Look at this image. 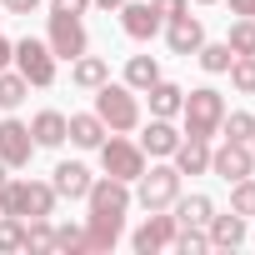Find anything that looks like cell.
Wrapping results in <instances>:
<instances>
[{
	"mask_svg": "<svg viewBox=\"0 0 255 255\" xmlns=\"http://www.w3.org/2000/svg\"><path fill=\"white\" fill-rule=\"evenodd\" d=\"M205 235H210V245H225V250H230V245L245 240V215H235V210H230V215H210Z\"/></svg>",
	"mask_w": 255,
	"mask_h": 255,
	"instance_id": "cell-20",
	"label": "cell"
},
{
	"mask_svg": "<svg viewBox=\"0 0 255 255\" xmlns=\"http://www.w3.org/2000/svg\"><path fill=\"white\" fill-rule=\"evenodd\" d=\"M175 145H180V130H175L165 115H155V120L145 125V135H140V150L155 155V160H165V155H175Z\"/></svg>",
	"mask_w": 255,
	"mask_h": 255,
	"instance_id": "cell-14",
	"label": "cell"
},
{
	"mask_svg": "<svg viewBox=\"0 0 255 255\" xmlns=\"http://www.w3.org/2000/svg\"><path fill=\"white\" fill-rule=\"evenodd\" d=\"M220 135H225V140H240V145H250V135H255V115H250V110H225V120H220Z\"/></svg>",
	"mask_w": 255,
	"mask_h": 255,
	"instance_id": "cell-25",
	"label": "cell"
},
{
	"mask_svg": "<svg viewBox=\"0 0 255 255\" xmlns=\"http://www.w3.org/2000/svg\"><path fill=\"white\" fill-rule=\"evenodd\" d=\"M210 170H215L220 180H245V175L255 170V150L240 145V140H225L220 150H210Z\"/></svg>",
	"mask_w": 255,
	"mask_h": 255,
	"instance_id": "cell-10",
	"label": "cell"
},
{
	"mask_svg": "<svg viewBox=\"0 0 255 255\" xmlns=\"http://www.w3.org/2000/svg\"><path fill=\"white\" fill-rule=\"evenodd\" d=\"M195 5H215V0H195Z\"/></svg>",
	"mask_w": 255,
	"mask_h": 255,
	"instance_id": "cell-42",
	"label": "cell"
},
{
	"mask_svg": "<svg viewBox=\"0 0 255 255\" xmlns=\"http://www.w3.org/2000/svg\"><path fill=\"white\" fill-rule=\"evenodd\" d=\"M230 210L235 215H255V180H230Z\"/></svg>",
	"mask_w": 255,
	"mask_h": 255,
	"instance_id": "cell-32",
	"label": "cell"
},
{
	"mask_svg": "<svg viewBox=\"0 0 255 255\" xmlns=\"http://www.w3.org/2000/svg\"><path fill=\"white\" fill-rule=\"evenodd\" d=\"M250 150H255V135H250Z\"/></svg>",
	"mask_w": 255,
	"mask_h": 255,
	"instance_id": "cell-43",
	"label": "cell"
},
{
	"mask_svg": "<svg viewBox=\"0 0 255 255\" xmlns=\"http://www.w3.org/2000/svg\"><path fill=\"white\" fill-rule=\"evenodd\" d=\"M5 180H10V165H5V160H0V185H5Z\"/></svg>",
	"mask_w": 255,
	"mask_h": 255,
	"instance_id": "cell-41",
	"label": "cell"
},
{
	"mask_svg": "<svg viewBox=\"0 0 255 255\" xmlns=\"http://www.w3.org/2000/svg\"><path fill=\"white\" fill-rule=\"evenodd\" d=\"M50 250H85V225H55V235H50Z\"/></svg>",
	"mask_w": 255,
	"mask_h": 255,
	"instance_id": "cell-34",
	"label": "cell"
},
{
	"mask_svg": "<svg viewBox=\"0 0 255 255\" xmlns=\"http://www.w3.org/2000/svg\"><path fill=\"white\" fill-rule=\"evenodd\" d=\"M90 5H100V10H120L125 0H90Z\"/></svg>",
	"mask_w": 255,
	"mask_h": 255,
	"instance_id": "cell-40",
	"label": "cell"
},
{
	"mask_svg": "<svg viewBox=\"0 0 255 255\" xmlns=\"http://www.w3.org/2000/svg\"><path fill=\"white\" fill-rule=\"evenodd\" d=\"M0 5H5V10H10V15H30V10H35V5H40V0H0Z\"/></svg>",
	"mask_w": 255,
	"mask_h": 255,
	"instance_id": "cell-37",
	"label": "cell"
},
{
	"mask_svg": "<svg viewBox=\"0 0 255 255\" xmlns=\"http://www.w3.org/2000/svg\"><path fill=\"white\" fill-rule=\"evenodd\" d=\"M165 45H170V55H195L200 45H205V25L185 10V15H175V20H165Z\"/></svg>",
	"mask_w": 255,
	"mask_h": 255,
	"instance_id": "cell-11",
	"label": "cell"
},
{
	"mask_svg": "<svg viewBox=\"0 0 255 255\" xmlns=\"http://www.w3.org/2000/svg\"><path fill=\"white\" fill-rule=\"evenodd\" d=\"M70 80H75L80 90H100V85L110 80V65H105L100 55H75V60H70Z\"/></svg>",
	"mask_w": 255,
	"mask_h": 255,
	"instance_id": "cell-19",
	"label": "cell"
},
{
	"mask_svg": "<svg viewBox=\"0 0 255 255\" xmlns=\"http://www.w3.org/2000/svg\"><path fill=\"white\" fill-rule=\"evenodd\" d=\"M145 95H150V115H165V120H170V115H180V100H185V90H180V85L155 80Z\"/></svg>",
	"mask_w": 255,
	"mask_h": 255,
	"instance_id": "cell-22",
	"label": "cell"
},
{
	"mask_svg": "<svg viewBox=\"0 0 255 255\" xmlns=\"http://www.w3.org/2000/svg\"><path fill=\"white\" fill-rule=\"evenodd\" d=\"M0 215H55V185L45 180H5L0 185Z\"/></svg>",
	"mask_w": 255,
	"mask_h": 255,
	"instance_id": "cell-2",
	"label": "cell"
},
{
	"mask_svg": "<svg viewBox=\"0 0 255 255\" xmlns=\"http://www.w3.org/2000/svg\"><path fill=\"white\" fill-rule=\"evenodd\" d=\"M95 115L105 120V130L110 135H125V130H135L140 125V100H135V90L130 85H100L95 90Z\"/></svg>",
	"mask_w": 255,
	"mask_h": 255,
	"instance_id": "cell-3",
	"label": "cell"
},
{
	"mask_svg": "<svg viewBox=\"0 0 255 255\" xmlns=\"http://www.w3.org/2000/svg\"><path fill=\"white\" fill-rule=\"evenodd\" d=\"M225 45H230L235 55H255V20H245V15H240V20L230 25V35H225Z\"/></svg>",
	"mask_w": 255,
	"mask_h": 255,
	"instance_id": "cell-30",
	"label": "cell"
},
{
	"mask_svg": "<svg viewBox=\"0 0 255 255\" xmlns=\"http://www.w3.org/2000/svg\"><path fill=\"white\" fill-rule=\"evenodd\" d=\"M160 15H155V5H140V0H125L120 5V30L130 35V40H155L160 35Z\"/></svg>",
	"mask_w": 255,
	"mask_h": 255,
	"instance_id": "cell-12",
	"label": "cell"
},
{
	"mask_svg": "<svg viewBox=\"0 0 255 255\" xmlns=\"http://www.w3.org/2000/svg\"><path fill=\"white\" fill-rule=\"evenodd\" d=\"M30 135H35V145L55 150V145L65 140V115H60V110H40V115L30 120Z\"/></svg>",
	"mask_w": 255,
	"mask_h": 255,
	"instance_id": "cell-21",
	"label": "cell"
},
{
	"mask_svg": "<svg viewBox=\"0 0 255 255\" xmlns=\"http://www.w3.org/2000/svg\"><path fill=\"white\" fill-rule=\"evenodd\" d=\"M175 170H180V175H205V170H210V140L180 135V145H175Z\"/></svg>",
	"mask_w": 255,
	"mask_h": 255,
	"instance_id": "cell-15",
	"label": "cell"
},
{
	"mask_svg": "<svg viewBox=\"0 0 255 255\" xmlns=\"http://www.w3.org/2000/svg\"><path fill=\"white\" fill-rule=\"evenodd\" d=\"M65 140H75L80 150H100L105 120H100V115H70V120H65Z\"/></svg>",
	"mask_w": 255,
	"mask_h": 255,
	"instance_id": "cell-18",
	"label": "cell"
},
{
	"mask_svg": "<svg viewBox=\"0 0 255 255\" xmlns=\"http://www.w3.org/2000/svg\"><path fill=\"white\" fill-rule=\"evenodd\" d=\"M50 235H55L50 215H30L25 220V250H50Z\"/></svg>",
	"mask_w": 255,
	"mask_h": 255,
	"instance_id": "cell-29",
	"label": "cell"
},
{
	"mask_svg": "<svg viewBox=\"0 0 255 255\" xmlns=\"http://www.w3.org/2000/svg\"><path fill=\"white\" fill-rule=\"evenodd\" d=\"M10 60H15V70L30 80V85H55V50L45 45V40H15V50H10Z\"/></svg>",
	"mask_w": 255,
	"mask_h": 255,
	"instance_id": "cell-4",
	"label": "cell"
},
{
	"mask_svg": "<svg viewBox=\"0 0 255 255\" xmlns=\"http://www.w3.org/2000/svg\"><path fill=\"white\" fill-rule=\"evenodd\" d=\"M30 155H35L30 125H20V120H0V160H5L10 170H20V165H30Z\"/></svg>",
	"mask_w": 255,
	"mask_h": 255,
	"instance_id": "cell-9",
	"label": "cell"
},
{
	"mask_svg": "<svg viewBox=\"0 0 255 255\" xmlns=\"http://www.w3.org/2000/svg\"><path fill=\"white\" fill-rule=\"evenodd\" d=\"M175 225H180L175 215H155V210H150V220H145V225L130 235V245H135L140 255H155V250L175 245Z\"/></svg>",
	"mask_w": 255,
	"mask_h": 255,
	"instance_id": "cell-13",
	"label": "cell"
},
{
	"mask_svg": "<svg viewBox=\"0 0 255 255\" xmlns=\"http://www.w3.org/2000/svg\"><path fill=\"white\" fill-rule=\"evenodd\" d=\"M50 185H55V195H65V200H85V190H90V170H85L80 160H60Z\"/></svg>",
	"mask_w": 255,
	"mask_h": 255,
	"instance_id": "cell-16",
	"label": "cell"
},
{
	"mask_svg": "<svg viewBox=\"0 0 255 255\" xmlns=\"http://www.w3.org/2000/svg\"><path fill=\"white\" fill-rule=\"evenodd\" d=\"M225 75H230V85H235L240 95H255V55H235Z\"/></svg>",
	"mask_w": 255,
	"mask_h": 255,
	"instance_id": "cell-28",
	"label": "cell"
},
{
	"mask_svg": "<svg viewBox=\"0 0 255 255\" xmlns=\"http://www.w3.org/2000/svg\"><path fill=\"white\" fill-rule=\"evenodd\" d=\"M85 205H90V215H125V210H130V180H115V175L90 180Z\"/></svg>",
	"mask_w": 255,
	"mask_h": 255,
	"instance_id": "cell-8",
	"label": "cell"
},
{
	"mask_svg": "<svg viewBox=\"0 0 255 255\" xmlns=\"http://www.w3.org/2000/svg\"><path fill=\"white\" fill-rule=\"evenodd\" d=\"M155 80H160L155 55H130V60H125V85H130V90H150Z\"/></svg>",
	"mask_w": 255,
	"mask_h": 255,
	"instance_id": "cell-23",
	"label": "cell"
},
{
	"mask_svg": "<svg viewBox=\"0 0 255 255\" xmlns=\"http://www.w3.org/2000/svg\"><path fill=\"white\" fill-rule=\"evenodd\" d=\"M210 215H215V200H210V195H185V200H175V220H180V225H210Z\"/></svg>",
	"mask_w": 255,
	"mask_h": 255,
	"instance_id": "cell-24",
	"label": "cell"
},
{
	"mask_svg": "<svg viewBox=\"0 0 255 255\" xmlns=\"http://www.w3.org/2000/svg\"><path fill=\"white\" fill-rule=\"evenodd\" d=\"M125 215H85V250H110L120 240Z\"/></svg>",
	"mask_w": 255,
	"mask_h": 255,
	"instance_id": "cell-17",
	"label": "cell"
},
{
	"mask_svg": "<svg viewBox=\"0 0 255 255\" xmlns=\"http://www.w3.org/2000/svg\"><path fill=\"white\" fill-rule=\"evenodd\" d=\"M230 10L245 15V20H255V0H230Z\"/></svg>",
	"mask_w": 255,
	"mask_h": 255,
	"instance_id": "cell-38",
	"label": "cell"
},
{
	"mask_svg": "<svg viewBox=\"0 0 255 255\" xmlns=\"http://www.w3.org/2000/svg\"><path fill=\"white\" fill-rule=\"evenodd\" d=\"M150 5H155V15H160V20H175V15H185V10H190V0H150Z\"/></svg>",
	"mask_w": 255,
	"mask_h": 255,
	"instance_id": "cell-35",
	"label": "cell"
},
{
	"mask_svg": "<svg viewBox=\"0 0 255 255\" xmlns=\"http://www.w3.org/2000/svg\"><path fill=\"white\" fill-rule=\"evenodd\" d=\"M0 250H25V220L0 215Z\"/></svg>",
	"mask_w": 255,
	"mask_h": 255,
	"instance_id": "cell-33",
	"label": "cell"
},
{
	"mask_svg": "<svg viewBox=\"0 0 255 255\" xmlns=\"http://www.w3.org/2000/svg\"><path fill=\"white\" fill-rule=\"evenodd\" d=\"M100 165H105V175H115V180H140L145 150L130 145V140H120V135H110V140H100Z\"/></svg>",
	"mask_w": 255,
	"mask_h": 255,
	"instance_id": "cell-7",
	"label": "cell"
},
{
	"mask_svg": "<svg viewBox=\"0 0 255 255\" xmlns=\"http://www.w3.org/2000/svg\"><path fill=\"white\" fill-rule=\"evenodd\" d=\"M180 120H185V135H195V140L220 135V120H225V95H220L215 85L190 90V95L180 100Z\"/></svg>",
	"mask_w": 255,
	"mask_h": 255,
	"instance_id": "cell-1",
	"label": "cell"
},
{
	"mask_svg": "<svg viewBox=\"0 0 255 255\" xmlns=\"http://www.w3.org/2000/svg\"><path fill=\"white\" fill-rule=\"evenodd\" d=\"M10 50H15V45H10L5 35H0V70H5V65H10Z\"/></svg>",
	"mask_w": 255,
	"mask_h": 255,
	"instance_id": "cell-39",
	"label": "cell"
},
{
	"mask_svg": "<svg viewBox=\"0 0 255 255\" xmlns=\"http://www.w3.org/2000/svg\"><path fill=\"white\" fill-rule=\"evenodd\" d=\"M195 60H200L210 75H225V70H230V60H235V50H230L225 40H215V45H200V50H195Z\"/></svg>",
	"mask_w": 255,
	"mask_h": 255,
	"instance_id": "cell-26",
	"label": "cell"
},
{
	"mask_svg": "<svg viewBox=\"0 0 255 255\" xmlns=\"http://www.w3.org/2000/svg\"><path fill=\"white\" fill-rule=\"evenodd\" d=\"M175 245L185 255H200V250H210V235H205V225H175Z\"/></svg>",
	"mask_w": 255,
	"mask_h": 255,
	"instance_id": "cell-31",
	"label": "cell"
},
{
	"mask_svg": "<svg viewBox=\"0 0 255 255\" xmlns=\"http://www.w3.org/2000/svg\"><path fill=\"white\" fill-rule=\"evenodd\" d=\"M45 45L55 50V60H75V55H85L90 35H85L80 15H70V10H50V35H45Z\"/></svg>",
	"mask_w": 255,
	"mask_h": 255,
	"instance_id": "cell-6",
	"label": "cell"
},
{
	"mask_svg": "<svg viewBox=\"0 0 255 255\" xmlns=\"http://www.w3.org/2000/svg\"><path fill=\"white\" fill-rule=\"evenodd\" d=\"M30 95V80L15 70V75H5V70H0V110H15L20 100Z\"/></svg>",
	"mask_w": 255,
	"mask_h": 255,
	"instance_id": "cell-27",
	"label": "cell"
},
{
	"mask_svg": "<svg viewBox=\"0 0 255 255\" xmlns=\"http://www.w3.org/2000/svg\"><path fill=\"white\" fill-rule=\"evenodd\" d=\"M135 200H140L145 210H165V205H175V200H180V170H175V165H150V170H140V190H135Z\"/></svg>",
	"mask_w": 255,
	"mask_h": 255,
	"instance_id": "cell-5",
	"label": "cell"
},
{
	"mask_svg": "<svg viewBox=\"0 0 255 255\" xmlns=\"http://www.w3.org/2000/svg\"><path fill=\"white\" fill-rule=\"evenodd\" d=\"M50 10H70V15H85L90 0H50Z\"/></svg>",
	"mask_w": 255,
	"mask_h": 255,
	"instance_id": "cell-36",
	"label": "cell"
}]
</instances>
